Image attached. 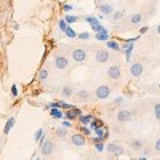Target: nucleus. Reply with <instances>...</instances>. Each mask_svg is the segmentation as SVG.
Returning a JSON list of instances; mask_svg holds the SVG:
<instances>
[{
    "instance_id": "nucleus-23",
    "label": "nucleus",
    "mask_w": 160,
    "mask_h": 160,
    "mask_svg": "<svg viewBox=\"0 0 160 160\" xmlns=\"http://www.w3.org/2000/svg\"><path fill=\"white\" fill-rule=\"evenodd\" d=\"M106 48L114 50V51H122V45H120L118 42H115V40H108V47Z\"/></svg>"
},
{
    "instance_id": "nucleus-15",
    "label": "nucleus",
    "mask_w": 160,
    "mask_h": 160,
    "mask_svg": "<svg viewBox=\"0 0 160 160\" xmlns=\"http://www.w3.org/2000/svg\"><path fill=\"white\" fill-rule=\"evenodd\" d=\"M122 104H123V96H117V98H115V99H112L109 104H106V108H108L109 111H114V109L120 108Z\"/></svg>"
},
{
    "instance_id": "nucleus-43",
    "label": "nucleus",
    "mask_w": 160,
    "mask_h": 160,
    "mask_svg": "<svg viewBox=\"0 0 160 160\" xmlns=\"http://www.w3.org/2000/svg\"><path fill=\"white\" fill-rule=\"evenodd\" d=\"M138 160H148V157H139Z\"/></svg>"
},
{
    "instance_id": "nucleus-7",
    "label": "nucleus",
    "mask_w": 160,
    "mask_h": 160,
    "mask_svg": "<svg viewBox=\"0 0 160 160\" xmlns=\"http://www.w3.org/2000/svg\"><path fill=\"white\" fill-rule=\"evenodd\" d=\"M106 151H108L111 155H123V154H127L123 146L120 142H115V141H111L109 144H106Z\"/></svg>"
},
{
    "instance_id": "nucleus-34",
    "label": "nucleus",
    "mask_w": 160,
    "mask_h": 160,
    "mask_svg": "<svg viewBox=\"0 0 160 160\" xmlns=\"http://www.w3.org/2000/svg\"><path fill=\"white\" fill-rule=\"evenodd\" d=\"M152 148H154V152H157V154H160V136L154 141V144H152Z\"/></svg>"
},
{
    "instance_id": "nucleus-28",
    "label": "nucleus",
    "mask_w": 160,
    "mask_h": 160,
    "mask_svg": "<svg viewBox=\"0 0 160 160\" xmlns=\"http://www.w3.org/2000/svg\"><path fill=\"white\" fill-rule=\"evenodd\" d=\"M43 136H45V130L43 128H38L35 133H34V141H40V142H42V139H43Z\"/></svg>"
},
{
    "instance_id": "nucleus-26",
    "label": "nucleus",
    "mask_w": 160,
    "mask_h": 160,
    "mask_svg": "<svg viewBox=\"0 0 160 160\" xmlns=\"http://www.w3.org/2000/svg\"><path fill=\"white\" fill-rule=\"evenodd\" d=\"M152 111H154V118L157 122H160V101H154Z\"/></svg>"
},
{
    "instance_id": "nucleus-8",
    "label": "nucleus",
    "mask_w": 160,
    "mask_h": 160,
    "mask_svg": "<svg viewBox=\"0 0 160 160\" xmlns=\"http://www.w3.org/2000/svg\"><path fill=\"white\" fill-rule=\"evenodd\" d=\"M111 93H112L111 87L102 83V85H98V87H96V90H95V98H96V99H99V101L108 99V98L111 96Z\"/></svg>"
},
{
    "instance_id": "nucleus-17",
    "label": "nucleus",
    "mask_w": 160,
    "mask_h": 160,
    "mask_svg": "<svg viewBox=\"0 0 160 160\" xmlns=\"http://www.w3.org/2000/svg\"><path fill=\"white\" fill-rule=\"evenodd\" d=\"M125 18V10H114V13L109 16V19L112 21V22H118V21H122Z\"/></svg>"
},
{
    "instance_id": "nucleus-45",
    "label": "nucleus",
    "mask_w": 160,
    "mask_h": 160,
    "mask_svg": "<svg viewBox=\"0 0 160 160\" xmlns=\"http://www.w3.org/2000/svg\"><path fill=\"white\" fill-rule=\"evenodd\" d=\"M130 160H138L136 157H130Z\"/></svg>"
},
{
    "instance_id": "nucleus-47",
    "label": "nucleus",
    "mask_w": 160,
    "mask_h": 160,
    "mask_svg": "<svg viewBox=\"0 0 160 160\" xmlns=\"http://www.w3.org/2000/svg\"><path fill=\"white\" fill-rule=\"evenodd\" d=\"M157 160H158V158H157Z\"/></svg>"
},
{
    "instance_id": "nucleus-24",
    "label": "nucleus",
    "mask_w": 160,
    "mask_h": 160,
    "mask_svg": "<svg viewBox=\"0 0 160 160\" xmlns=\"http://www.w3.org/2000/svg\"><path fill=\"white\" fill-rule=\"evenodd\" d=\"M91 120H93V115H91V114H80V115H78V122L82 123V125L90 123Z\"/></svg>"
},
{
    "instance_id": "nucleus-29",
    "label": "nucleus",
    "mask_w": 160,
    "mask_h": 160,
    "mask_svg": "<svg viewBox=\"0 0 160 160\" xmlns=\"http://www.w3.org/2000/svg\"><path fill=\"white\" fill-rule=\"evenodd\" d=\"M64 34H66V37H68V38H77V32L71 28V26H68V28H66Z\"/></svg>"
},
{
    "instance_id": "nucleus-4",
    "label": "nucleus",
    "mask_w": 160,
    "mask_h": 160,
    "mask_svg": "<svg viewBox=\"0 0 160 160\" xmlns=\"http://www.w3.org/2000/svg\"><path fill=\"white\" fill-rule=\"evenodd\" d=\"M106 75H108L109 80L118 83L120 80H122V68H120L118 64H112V66H109V68H108V72H106Z\"/></svg>"
},
{
    "instance_id": "nucleus-27",
    "label": "nucleus",
    "mask_w": 160,
    "mask_h": 160,
    "mask_svg": "<svg viewBox=\"0 0 160 160\" xmlns=\"http://www.w3.org/2000/svg\"><path fill=\"white\" fill-rule=\"evenodd\" d=\"M50 115L53 118H62L64 112H61V109H58V108H50Z\"/></svg>"
},
{
    "instance_id": "nucleus-2",
    "label": "nucleus",
    "mask_w": 160,
    "mask_h": 160,
    "mask_svg": "<svg viewBox=\"0 0 160 160\" xmlns=\"http://www.w3.org/2000/svg\"><path fill=\"white\" fill-rule=\"evenodd\" d=\"M71 58L77 64H83V62L88 61V51L83 47H74L72 51H71Z\"/></svg>"
},
{
    "instance_id": "nucleus-6",
    "label": "nucleus",
    "mask_w": 160,
    "mask_h": 160,
    "mask_svg": "<svg viewBox=\"0 0 160 160\" xmlns=\"http://www.w3.org/2000/svg\"><path fill=\"white\" fill-rule=\"evenodd\" d=\"M95 61L98 64H106L111 61V51L108 48H96L95 50Z\"/></svg>"
},
{
    "instance_id": "nucleus-21",
    "label": "nucleus",
    "mask_w": 160,
    "mask_h": 160,
    "mask_svg": "<svg viewBox=\"0 0 160 160\" xmlns=\"http://www.w3.org/2000/svg\"><path fill=\"white\" fill-rule=\"evenodd\" d=\"M142 22V15L141 13H133V15L130 16V24L131 26H138Z\"/></svg>"
},
{
    "instance_id": "nucleus-19",
    "label": "nucleus",
    "mask_w": 160,
    "mask_h": 160,
    "mask_svg": "<svg viewBox=\"0 0 160 160\" xmlns=\"http://www.w3.org/2000/svg\"><path fill=\"white\" fill-rule=\"evenodd\" d=\"M48 77H50V71L47 68H42L37 72V80L38 82H45V80H48Z\"/></svg>"
},
{
    "instance_id": "nucleus-3",
    "label": "nucleus",
    "mask_w": 160,
    "mask_h": 160,
    "mask_svg": "<svg viewBox=\"0 0 160 160\" xmlns=\"http://www.w3.org/2000/svg\"><path fill=\"white\" fill-rule=\"evenodd\" d=\"M53 64L58 71H68L69 69V58L64 55V53H56L55 58H53Z\"/></svg>"
},
{
    "instance_id": "nucleus-1",
    "label": "nucleus",
    "mask_w": 160,
    "mask_h": 160,
    "mask_svg": "<svg viewBox=\"0 0 160 160\" xmlns=\"http://www.w3.org/2000/svg\"><path fill=\"white\" fill-rule=\"evenodd\" d=\"M56 152V141L53 138H43L40 142V154L43 157H51Z\"/></svg>"
},
{
    "instance_id": "nucleus-16",
    "label": "nucleus",
    "mask_w": 160,
    "mask_h": 160,
    "mask_svg": "<svg viewBox=\"0 0 160 160\" xmlns=\"http://www.w3.org/2000/svg\"><path fill=\"white\" fill-rule=\"evenodd\" d=\"M99 11H101V16H111L114 13V7L112 3H102L99 7Z\"/></svg>"
},
{
    "instance_id": "nucleus-37",
    "label": "nucleus",
    "mask_w": 160,
    "mask_h": 160,
    "mask_svg": "<svg viewBox=\"0 0 160 160\" xmlns=\"http://www.w3.org/2000/svg\"><path fill=\"white\" fill-rule=\"evenodd\" d=\"M77 38H80V40H87V38H90V32H82V34H77Z\"/></svg>"
},
{
    "instance_id": "nucleus-5",
    "label": "nucleus",
    "mask_w": 160,
    "mask_h": 160,
    "mask_svg": "<svg viewBox=\"0 0 160 160\" xmlns=\"http://www.w3.org/2000/svg\"><path fill=\"white\" fill-rule=\"evenodd\" d=\"M127 142H128V148H130L133 152H141V151H142V148H144L146 144H148V141H146L144 138H141V136L130 138Z\"/></svg>"
},
{
    "instance_id": "nucleus-9",
    "label": "nucleus",
    "mask_w": 160,
    "mask_h": 160,
    "mask_svg": "<svg viewBox=\"0 0 160 160\" xmlns=\"http://www.w3.org/2000/svg\"><path fill=\"white\" fill-rule=\"evenodd\" d=\"M133 117V112L128 111V109H120L117 114H115V120H117V123H128L130 120Z\"/></svg>"
},
{
    "instance_id": "nucleus-46",
    "label": "nucleus",
    "mask_w": 160,
    "mask_h": 160,
    "mask_svg": "<svg viewBox=\"0 0 160 160\" xmlns=\"http://www.w3.org/2000/svg\"><path fill=\"white\" fill-rule=\"evenodd\" d=\"M34 160H42V158H40V157H35V158H34Z\"/></svg>"
},
{
    "instance_id": "nucleus-14",
    "label": "nucleus",
    "mask_w": 160,
    "mask_h": 160,
    "mask_svg": "<svg viewBox=\"0 0 160 160\" xmlns=\"http://www.w3.org/2000/svg\"><path fill=\"white\" fill-rule=\"evenodd\" d=\"M59 91H61V96H62L64 99H69V98L74 96V91H75V90L72 88V85H64Z\"/></svg>"
},
{
    "instance_id": "nucleus-10",
    "label": "nucleus",
    "mask_w": 160,
    "mask_h": 160,
    "mask_svg": "<svg viewBox=\"0 0 160 160\" xmlns=\"http://www.w3.org/2000/svg\"><path fill=\"white\" fill-rule=\"evenodd\" d=\"M142 72H144V64L141 61H136L130 66V74L133 78H139L142 75Z\"/></svg>"
},
{
    "instance_id": "nucleus-13",
    "label": "nucleus",
    "mask_w": 160,
    "mask_h": 160,
    "mask_svg": "<svg viewBox=\"0 0 160 160\" xmlns=\"http://www.w3.org/2000/svg\"><path fill=\"white\" fill-rule=\"evenodd\" d=\"M82 114V109H78V108H72V109H68V111H64V118L66 120H77L78 115Z\"/></svg>"
},
{
    "instance_id": "nucleus-42",
    "label": "nucleus",
    "mask_w": 160,
    "mask_h": 160,
    "mask_svg": "<svg viewBox=\"0 0 160 160\" xmlns=\"http://www.w3.org/2000/svg\"><path fill=\"white\" fill-rule=\"evenodd\" d=\"M157 34L160 35V22H158V26H157Z\"/></svg>"
},
{
    "instance_id": "nucleus-22",
    "label": "nucleus",
    "mask_w": 160,
    "mask_h": 160,
    "mask_svg": "<svg viewBox=\"0 0 160 160\" xmlns=\"http://www.w3.org/2000/svg\"><path fill=\"white\" fill-rule=\"evenodd\" d=\"M95 38L99 40V42H108V40H109V32H108V29H104V31H101V32H96Z\"/></svg>"
},
{
    "instance_id": "nucleus-40",
    "label": "nucleus",
    "mask_w": 160,
    "mask_h": 160,
    "mask_svg": "<svg viewBox=\"0 0 160 160\" xmlns=\"http://www.w3.org/2000/svg\"><path fill=\"white\" fill-rule=\"evenodd\" d=\"M148 31H149V26H144V28H141V29H139V34H146Z\"/></svg>"
},
{
    "instance_id": "nucleus-12",
    "label": "nucleus",
    "mask_w": 160,
    "mask_h": 160,
    "mask_svg": "<svg viewBox=\"0 0 160 160\" xmlns=\"http://www.w3.org/2000/svg\"><path fill=\"white\" fill-rule=\"evenodd\" d=\"M74 98L78 102H90L91 101V93L88 90H77V91H74Z\"/></svg>"
},
{
    "instance_id": "nucleus-32",
    "label": "nucleus",
    "mask_w": 160,
    "mask_h": 160,
    "mask_svg": "<svg viewBox=\"0 0 160 160\" xmlns=\"http://www.w3.org/2000/svg\"><path fill=\"white\" fill-rule=\"evenodd\" d=\"M83 19H85L88 24H91V26H93V24H96V22H99V18H96V16H91V15H90V16H85Z\"/></svg>"
},
{
    "instance_id": "nucleus-36",
    "label": "nucleus",
    "mask_w": 160,
    "mask_h": 160,
    "mask_svg": "<svg viewBox=\"0 0 160 160\" xmlns=\"http://www.w3.org/2000/svg\"><path fill=\"white\" fill-rule=\"evenodd\" d=\"M10 91H11V96H13V98H18V87H16L15 83H13V85H11V88H10Z\"/></svg>"
},
{
    "instance_id": "nucleus-30",
    "label": "nucleus",
    "mask_w": 160,
    "mask_h": 160,
    "mask_svg": "<svg viewBox=\"0 0 160 160\" xmlns=\"http://www.w3.org/2000/svg\"><path fill=\"white\" fill-rule=\"evenodd\" d=\"M64 21L68 22V24H74V22L80 21V18H78V16H74V15H66V16H64Z\"/></svg>"
},
{
    "instance_id": "nucleus-39",
    "label": "nucleus",
    "mask_w": 160,
    "mask_h": 160,
    "mask_svg": "<svg viewBox=\"0 0 160 160\" xmlns=\"http://www.w3.org/2000/svg\"><path fill=\"white\" fill-rule=\"evenodd\" d=\"M62 127L71 128V127H72V122H71V120H62Z\"/></svg>"
},
{
    "instance_id": "nucleus-48",
    "label": "nucleus",
    "mask_w": 160,
    "mask_h": 160,
    "mask_svg": "<svg viewBox=\"0 0 160 160\" xmlns=\"http://www.w3.org/2000/svg\"><path fill=\"white\" fill-rule=\"evenodd\" d=\"M158 160H160V158H158Z\"/></svg>"
},
{
    "instance_id": "nucleus-35",
    "label": "nucleus",
    "mask_w": 160,
    "mask_h": 160,
    "mask_svg": "<svg viewBox=\"0 0 160 160\" xmlns=\"http://www.w3.org/2000/svg\"><path fill=\"white\" fill-rule=\"evenodd\" d=\"M68 26H69V24L66 22L64 19H59V21H58V28H59V31H62V32L66 31V28H68Z\"/></svg>"
},
{
    "instance_id": "nucleus-11",
    "label": "nucleus",
    "mask_w": 160,
    "mask_h": 160,
    "mask_svg": "<svg viewBox=\"0 0 160 160\" xmlns=\"http://www.w3.org/2000/svg\"><path fill=\"white\" fill-rule=\"evenodd\" d=\"M71 144L75 146V148H83L87 144L85 135H82V133H74V135H71Z\"/></svg>"
},
{
    "instance_id": "nucleus-33",
    "label": "nucleus",
    "mask_w": 160,
    "mask_h": 160,
    "mask_svg": "<svg viewBox=\"0 0 160 160\" xmlns=\"http://www.w3.org/2000/svg\"><path fill=\"white\" fill-rule=\"evenodd\" d=\"M91 29H93V32L96 34V32H101V31H104L106 28H104V26H102L101 22H96V24H93V26H91Z\"/></svg>"
},
{
    "instance_id": "nucleus-38",
    "label": "nucleus",
    "mask_w": 160,
    "mask_h": 160,
    "mask_svg": "<svg viewBox=\"0 0 160 160\" xmlns=\"http://www.w3.org/2000/svg\"><path fill=\"white\" fill-rule=\"evenodd\" d=\"M80 128H82V135H85V136L91 133V128H88V127H85V125H82Z\"/></svg>"
},
{
    "instance_id": "nucleus-20",
    "label": "nucleus",
    "mask_w": 160,
    "mask_h": 160,
    "mask_svg": "<svg viewBox=\"0 0 160 160\" xmlns=\"http://www.w3.org/2000/svg\"><path fill=\"white\" fill-rule=\"evenodd\" d=\"M56 136L59 138V139H66L69 136V128H66V127H59V128H56Z\"/></svg>"
},
{
    "instance_id": "nucleus-41",
    "label": "nucleus",
    "mask_w": 160,
    "mask_h": 160,
    "mask_svg": "<svg viewBox=\"0 0 160 160\" xmlns=\"http://www.w3.org/2000/svg\"><path fill=\"white\" fill-rule=\"evenodd\" d=\"M62 8H64V11H71V10H72L71 5H62Z\"/></svg>"
},
{
    "instance_id": "nucleus-44",
    "label": "nucleus",
    "mask_w": 160,
    "mask_h": 160,
    "mask_svg": "<svg viewBox=\"0 0 160 160\" xmlns=\"http://www.w3.org/2000/svg\"><path fill=\"white\" fill-rule=\"evenodd\" d=\"M93 160H104V158H101V157H96V158H93Z\"/></svg>"
},
{
    "instance_id": "nucleus-25",
    "label": "nucleus",
    "mask_w": 160,
    "mask_h": 160,
    "mask_svg": "<svg viewBox=\"0 0 160 160\" xmlns=\"http://www.w3.org/2000/svg\"><path fill=\"white\" fill-rule=\"evenodd\" d=\"M141 154H142V157H151L152 154H154V148H152V144H146L144 148H142V151H141Z\"/></svg>"
},
{
    "instance_id": "nucleus-31",
    "label": "nucleus",
    "mask_w": 160,
    "mask_h": 160,
    "mask_svg": "<svg viewBox=\"0 0 160 160\" xmlns=\"http://www.w3.org/2000/svg\"><path fill=\"white\" fill-rule=\"evenodd\" d=\"M95 149H96V152H102V151H106V144L102 142V141H98V142H95Z\"/></svg>"
},
{
    "instance_id": "nucleus-18",
    "label": "nucleus",
    "mask_w": 160,
    "mask_h": 160,
    "mask_svg": "<svg viewBox=\"0 0 160 160\" xmlns=\"http://www.w3.org/2000/svg\"><path fill=\"white\" fill-rule=\"evenodd\" d=\"M15 123H16V117L13 115V117H10L8 120H7V123H5V128H3V135H8V133L13 130V127H15Z\"/></svg>"
}]
</instances>
